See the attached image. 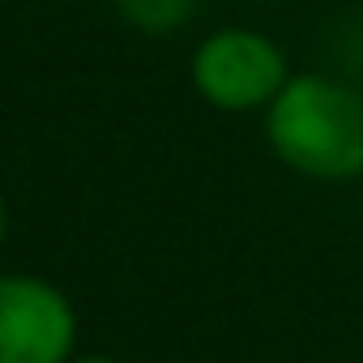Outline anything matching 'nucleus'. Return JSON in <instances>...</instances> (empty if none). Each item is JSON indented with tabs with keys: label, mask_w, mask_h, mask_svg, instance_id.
<instances>
[{
	"label": "nucleus",
	"mask_w": 363,
	"mask_h": 363,
	"mask_svg": "<svg viewBox=\"0 0 363 363\" xmlns=\"http://www.w3.org/2000/svg\"><path fill=\"white\" fill-rule=\"evenodd\" d=\"M0 240H5V201H0Z\"/></svg>",
	"instance_id": "6"
},
{
	"label": "nucleus",
	"mask_w": 363,
	"mask_h": 363,
	"mask_svg": "<svg viewBox=\"0 0 363 363\" xmlns=\"http://www.w3.org/2000/svg\"><path fill=\"white\" fill-rule=\"evenodd\" d=\"M77 342L73 303L43 278H0V363H69Z\"/></svg>",
	"instance_id": "3"
},
{
	"label": "nucleus",
	"mask_w": 363,
	"mask_h": 363,
	"mask_svg": "<svg viewBox=\"0 0 363 363\" xmlns=\"http://www.w3.org/2000/svg\"><path fill=\"white\" fill-rule=\"evenodd\" d=\"M116 9L150 35H167L175 26H184L193 13V0H116Z\"/></svg>",
	"instance_id": "4"
},
{
	"label": "nucleus",
	"mask_w": 363,
	"mask_h": 363,
	"mask_svg": "<svg viewBox=\"0 0 363 363\" xmlns=\"http://www.w3.org/2000/svg\"><path fill=\"white\" fill-rule=\"evenodd\" d=\"M77 363H116V359H103V354H94V359H77Z\"/></svg>",
	"instance_id": "5"
},
{
	"label": "nucleus",
	"mask_w": 363,
	"mask_h": 363,
	"mask_svg": "<svg viewBox=\"0 0 363 363\" xmlns=\"http://www.w3.org/2000/svg\"><path fill=\"white\" fill-rule=\"evenodd\" d=\"M274 154L312 179L363 175V99L329 77H291L265 120Z\"/></svg>",
	"instance_id": "1"
},
{
	"label": "nucleus",
	"mask_w": 363,
	"mask_h": 363,
	"mask_svg": "<svg viewBox=\"0 0 363 363\" xmlns=\"http://www.w3.org/2000/svg\"><path fill=\"white\" fill-rule=\"evenodd\" d=\"M193 82L206 103L223 111L269 107L291 82L282 52L257 30H218L193 56Z\"/></svg>",
	"instance_id": "2"
}]
</instances>
